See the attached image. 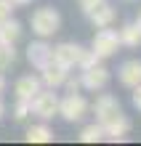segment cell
<instances>
[{
	"label": "cell",
	"mask_w": 141,
	"mask_h": 146,
	"mask_svg": "<svg viewBox=\"0 0 141 146\" xmlns=\"http://www.w3.org/2000/svg\"><path fill=\"white\" fill-rule=\"evenodd\" d=\"M80 141H83V143H99V141H104V127H101L99 122L85 125L83 130H80Z\"/></svg>",
	"instance_id": "obj_17"
},
{
	"label": "cell",
	"mask_w": 141,
	"mask_h": 146,
	"mask_svg": "<svg viewBox=\"0 0 141 146\" xmlns=\"http://www.w3.org/2000/svg\"><path fill=\"white\" fill-rule=\"evenodd\" d=\"M29 24H32V32L37 37L48 40V37H53L61 29V13L56 11V8H51V5H43V8H37V11L32 13Z\"/></svg>",
	"instance_id": "obj_1"
},
{
	"label": "cell",
	"mask_w": 141,
	"mask_h": 146,
	"mask_svg": "<svg viewBox=\"0 0 141 146\" xmlns=\"http://www.w3.org/2000/svg\"><path fill=\"white\" fill-rule=\"evenodd\" d=\"M128 133H130V119L125 114H120L117 119H112V122L104 125V141H112V143L125 141Z\"/></svg>",
	"instance_id": "obj_11"
},
{
	"label": "cell",
	"mask_w": 141,
	"mask_h": 146,
	"mask_svg": "<svg viewBox=\"0 0 141 146\" xmlns=\"http://www.w3.org/2000/svg\"><path fill=\"white\" fill-rule=\"evenodd\" d=\"M3 117H5V104L0 101V119H3Z\"/></svg>",
	"instance_id": "obj_27"
},
{
	"label": "cell",
	"mask_w": 141,
	"mask_h": 146,
	"mask_svg": "<svg viewBox=\"0 0 141 146\" xmlns=\"http://www.w3.org/2000/svg\"><path fill=\"white\" fill-rule=\"evenodd\" d=\"M96 64H101V56L96 53V50H85L83 48V56H80V61H77V69H91V66H96Z\"/></svg>",
	"instance_id": "obj_19"
},
{
	"label": "cell",
	"mask_w": 141,
	"mask_h": 146,
	"mask_svg": "<svg viewBox=\"0 0 141 146\" xmlns=\"http://www.w3.org/2000/svg\"><path fill=\"white\" fill-rule=\"evenodd\" d=\"M59 114L67 119V122H80L88 114V101L80 93H67L64 98H59Z\"/></svg>",
	"instance_id": "obj_3"
},
{
	"label": "cell",
	"mask_w": 141,
	"mask_h": 146,
	"mask_svg": "<svg viewBox=\"0 0 141 146\" xmlns=\"http://www.w3.org/2000/svg\"><path fill=\"white\" fill-rule=\"evenodd\" d=\"M64 88H67V93H80L83 82H80V77H67V80H64Z\"/></svg>",
	"instance_id": "obj_23"
},
{
	"label": "cell",
	"mask_w": 141,
	"mask_h": 146,
	"mask_svg": "<svg viewBox=\"0 0 141 146\" xmlns=\"http://www.w3.org/2000/svg\"><path fill=\"white\" fill-rule=\"evenodd\" d=\"M133 106L141 111V85H136V88H133Z\"/></svg>",
	"instance_id": "obj_24"
},
{
	"label": "cell",
	"mask_w": 141,
	"mask_h": 146,
	"mask_svg": "<svg viewBox=\"0 0 141 146\" xmlns=\"http://www.w3.org/2000/svg\"><path fill=\"white\" fill-rule=\"evenodd\" d=\"M80 82H83V88L85 90H104L107 88V82H109V69L107 66H101V64H96L91 66V69H83L80 72Z\"/></svg>",
	"instance_id": "obj_8"
},
{
	"label": "cell",
	"mask_w": 141,
	"mask_h": 146,
	"mask_svg": "<svg viewBox=\"0 0 141 146\" xmlns=\"http://www.w3.org/2000/svg\"><path fill=\"white\" fill-rule=\"evenodd\" d=\"M83 56V45H77V42H59V45H53V50H51V58H53L56 64L67 66V69H75L77 61H80Z\"/></svg>",
	"instance_id": "obj_6"
},
{
	"label": "cell",
	"mask_w": 141,
	"mask_h": 146,
	"mask_svg": "<svg viewBox=\"0 0 141 146\" xmlns=\"http://www.w3.org/2000/svg\"><path fill=\"white\" fill-rule=\"evenodd\" d=\"M5 90V77H3V72H0V93Z\"/></svg>",
	"instance_id": "obj_25"
},
{
	"label": "cell",
	"mask_w": 141,
	"mask_h": 146,
	"mask_svg": "<svg viewBox=\"0 0 141 146\" xmlns=\"http://www.w3.org/2000/svg\"><path fill=\"white\" fill-rule=\"evenodd\" d=\"M13 11H16V3H13V0H0V21H3V19H11Z\"/></svg>",
	"instance_id": "obj_21"
},
{
	"label": "cell",
	"mask_w": 141,
	"mask_h": 146,
	"mask_svg": "<svg viewBox=\"0 0 141 146\" xmlns=\"http://www.w3.org/2000/svg\"><path fill=\"white\" fill-rule=\"evenodd\" d=\"M13 3H16V5H29L32 0H13Z\"/></svg>",
	"instance_id": "obj_26"
},
{
	"label": "cell",
	"mask_w": 141,
	"mask_h": 146,
	"mask_svg": "<svg viewBox=\"0 0 141 146\" xmlns=\"http://www.w3.org/2000/svg\"><path fill=\"white\" fill-rule=\"evenodd\" d=\"M24 141L27 143H51L53 141V130L48 125H32L27 133H24Z\"/></svg>",
	"instance_id": "obj_15"
},
{
	"label": "cell",
	"mask_w": 141,
	"mask_h": 146,
	"mask_svg": "<svg viewBox=\"0 0 141 146\" xmlns=\"http://www.w3.org/2000/svg\"><path fill=\"white\" fill-rule=\"evenodd\" d=\"M51 50H53V45H48V42L40 37L37 42H29L27 45V61L35 69H40V66H45L51 61Z\"/></svg>",
	"instance_id": "obj_10"
},
{
	"label": "cell",
	"mask_w": 141,
	"mask_h": 146,
	"mask_svg": "<svg viewBox=\"0 0 141 146\" xmlns=\"http://www.w3.org/2000/svg\"><path fill=\"white\" fill-rule=\"evenodd\" d=\"M104 3H107V0H80V11H83L85 16H91L96 8H99V5H104Z\"/></svg>",
	"instance_id": "obj_22"
},
{
	"label": "cell",
	"mask_w": 141,
	"mask_h": 146,
	"mask_svg": "<svg viewBox=\"0 0 141 146\" xmlns=\"http://www.w3.org/2000/svg\"><path fill=\"white\" fill-rule=\"evenodd\" d=\"M13 64H16V48L11 42H0V72L11 69Z\"/></svg>",
	"instance_id": "obj_18"
},
{
	"label": "cell",
	"mask_w": 141,
	"mask_h": 146,
	"mask_svg": "<svg viewBox=\"0 0 141 146\" xmlns=\"http://www.w3.org/2000/svg\"><path fill=\"white\" fill-rule=\"evenodd\" d=\"M93 114H96V122H99L101 127L112 122V119H117L122 114V106H120V101L112 96V93H101L99 98H96V104H93Z\"/></svg>",
	"instance_id": "obj_4"
},
{
	"label": "cell",
	"mask_w": 141,
	"mask_h": 146,
	"mask_svg": "<svg viewBox=\"0 0 141 146\" xmlns=\"http://www.w3.org/2000/svg\"><path fill=\"white\" fill-rule=\"evenodd\" d=\"M117 77H120V82L125 85V88H136V85H141V58H130V61H125L117 69Z\"/></svg>",
	"instance_id": "obj_12"
},
{
	"label": "cell",
	"mask_w": 141,
	"mask_h": 146,
	"mask_svg": "<svg viewBox=\"0 0 141 146\" xmlns=\"http://www.w3.org/2000/svg\"><path fill=\"white\" fill-rule=\"evenodd\" d=\"M32 114V104L29 101H24V98H16V106H13V119L16 122H24Z\"/></svg>",
	"instance_id": "obj_20"
},
{
	"label": "cell",
	"mask_w": 141,
	"mask_h": 146,
	"mask_svg": "<svg viewBox=\"0 0 141 146\" xmlns=\"http://www.w3.org/2000/svg\"><path fill=\"white\" fill-rule=\"evenodd\" d=\"M88 19H91L93 27H99V29H101V27H112V24L117 21V8L109 5V3H104V5L96 8V11L88 16Z\"/></svg>",
	"instance_id": "obj_13"
},
{
	"label": "cell",
	"mask_w": 141,
	"mask_h": 146,
	"mask_svg": "<svg viewBox=\"0 0 141 146\" xmlns=\"http://www.w3.org/2000/svg\"><path fill=\"white\" fill-rule=\"evenodd\" d=\"M21 37V24L13 19H3L0 21V42H11V45H16V40Z\"/></svg>",
	"instance_id": "obj_14"
},
{
	"label": "cell",
	"mask_w": 141,
	"mask_h": 146,
	"mask_svg": "<svg viewBox=\"0 0 141 146\" xmlns=\"http://www.w3.org/2000/svg\"><path fill=\"white\" fill-rule=\"evenodd\" d=\"M29 104H32V114H37L40 119H53L59 114V93L56 88H43L35 93Z\"/></svg>",
	"instance_id": "obj_2"
},
{
	"label": "cell",
	"mask_w": 141,
	"mask_h": 146,
	"mask_svg": "<svg viewBox=\"0 0 141 146\" xmlns=\"http://www.w3.org/2000/svg\"><path fill=\"white\" fill-rule=\"evenodd\" d=\"M136 24H138V27H141V11H138V16H136Z\"/></svg>",
	"instance_id": "obj_28"
},
{
	"label": "cell",
	"mask_w": 141,
	"mask_h": 146,
	"mask_svg": "<svg viewBox=\"0 0 141 146\" xmlns=\"http://www.w3.org/2000/svg\"><path fill=\"white\" fill-rule=\"evenodd\" d=\"M120 45H122V42H120V35H117V32L109 29V27H101V29L93 35L91 50H96L101 58H109V56L117 53V48H120Z\"/></svg>",
	"instance_id": "obj_5"
},
{
	"label": "cell",
	"mask_w": 141,
	"mask_h": 146,
	"mask_svg": "<svg viewBox=\"0 0 141 146\" xmlns=\"http://www.w3.org/2000/svg\"><path fill=\"white\" fill-rule=\"evenodd\" d=\"M117 35H120V42H122V45H128V48H138L141 45V27H138L136 21L133 24H125Z\"/></svg>",
	"instance_id": "obj_16"
},
{
	"label": "cell",
	"mask_w": 141,
	"mask_h": 146,
	"mask_svg": "<svg viewBox=\"0 0 141 146\" xmlns=\"http://www.w3.org/2000/svg\"><path fill=\"white\" fill-rule=\"evenodd\" d=\"M37 90H43V82H40L37 74H24V77H19L16 85H13V96H16V98H24V101H32Z\"/></svg>",
	"instance_id": "obj_9"
},
{
	"label": "cell",
	"mask_w": 141,
	"mask_h": 146,
	"mask_svg": "<svg viewBox=\"0 0 141 146\" xmlns=\"http://www.w3.org/2000/svg\"><path fill=\"white\" fill-rule=\"evenodd\" d=\"M37 72H40V74H37L40 82L45 85V88H61V85H64V80L69 77V69H67V66H61V64H56L53 58H51L45 66H40Z\"/></svg>",
	"instance_id": "obj_7"
}]
</instances>
